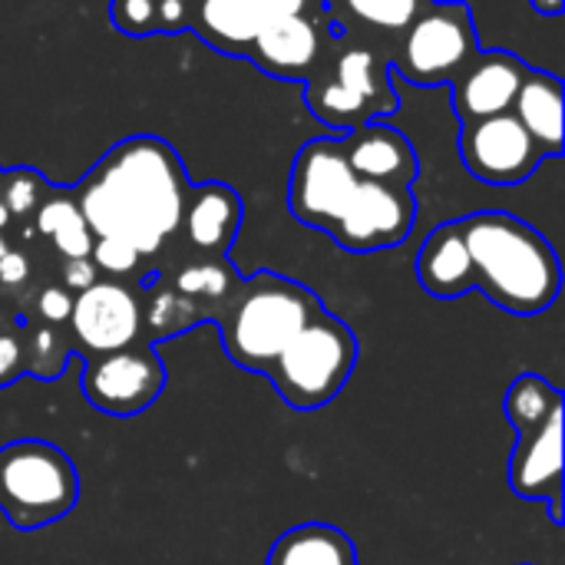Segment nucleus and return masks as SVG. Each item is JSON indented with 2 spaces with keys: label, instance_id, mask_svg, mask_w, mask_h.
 Masks as SVG:
<instances>
[{
  "label": "nucleus",
  "instance_id": "6",
  "mask_svg": "<svg viewBox=\"0 0 565 565\" xmlns=\"http://www.w3.org/2000/svg\"><path fill=\"white\" fill-rule=\"evenodd\" d=\"M477 53L480 40L467 3H424L404 26V46L394 66L417 86H440L454 83Z\"/></svg>",
  "mask_w": 565,
  "mask_h": 565
},
{
  "label": "nucleus",
  "instance_id": "28",
  "mask_svg": "<svg viewBox=\"0 0 565 565\" xmlns=\"http://www.w3.org/2000/svg\"><path fill=\"white\" fill-rule=\"evenodd\" d=\"M109 20L126 36H152L156 0H109Z\"/></svg>",
  "mask_w": 565,
  "mask_h": 565
},
{
  "label": "nucleus",
  "instance_id": "23",
  "mask_svg": "<svg viewBox=\"0 0 565 565\" xmlns=\"http://www.w3.org/2000/svg\"><path fill=\"white\" fill-rule=\"evenodd\" d=\"M563 411V391L553 387L543 374H520L503 397V414L516 434L543 427L553 414Z\"/></svg>",
  "mask_w": 565,
  "mask_h": 565
},
{
  "label": "nucleus",
  "instance_id": "25",
  "mask_svg": "<svg viewBox=\"0 0 565 565\" xmlns=\"http://www.w3.org/2000/svg\"><path fill=\"white\" fill-rule=\"evenodd\" d=\"M20 341H23V367L36 374L40 381H53L70 361V344L53 324H43V321L30 324L20 334Z\"/></svg>",
  "mask_w": 565,
  "mask_h": 565
},
{
  "label": "nucleus",
  "instance_id": "39",
  "mask_svg": "<svg viewBox=\"0 0 565 565\" xmlns=\"http://www.w3.org/2000/svg\"><path fill=\"white\" fill-rule=\"evenodd\" d=\"M0 331H3V311H0Z\"/></svg>",
  "mask_w": 565,
  "mask_h": 565
},
{
  "label": "nucleus",
  "instance_id": "2",
  "mask_svg": "<svg viewBox=\"0 0 565 565\" xmlns=\"http://www.w3.org/2000/svg\"><path fill=\"white\" fill-rule=\"evenodd\" d=\"M473 265V288L510 315H543L563 288V268L553 245L523 218L507 212H477L457 218Z\"/></svg>",
  "mask_w": 565,
  "mask_h": 565
},
{
  "label": "nucleus",
  "instance_id": "21",
  "mask_svg": "<svg viewBox=\"0 0 565 565\" xmlns=\"http://www.w3.org/2000/svg\"><path fill=\"white\" fill-rule=\"evenodd\" d=\"M265 565H358V550L338 526L305 523L275 540Z\"/></svg>",
  "mask_w": 565,
  "mask_h": 565
},
{
  "label": "nucleus",
  "instance_id": "35",
  "mask_svg": "<svg viewBox=\"0 0 565 565\" xmlns=\"http://www.w3.org/2000/svg\"><path fill=\"white\" fill-rule=\"evenodd\" d=\"M268 17H285V13H305L311 0H255Z\"/></svg>",
  "mask_w": 565,
  "mask_h": 565
},
{
  "label": "nucleus",
  "instance_id": "30",
  "mask_svg": "<svg viewBox=\"0 0 565 565\" xmlns=\"http://www.w3.org/2000/svg\"><path fill=\"white\" fill-rule=\"evenodd\" d=\"M192 26V0H156V33H182Z\"/></svg>",
  "mask_w": 565,
  "mask_h": 565
},
{
  "label": "nucleus",
  "instance_id": "11",
  "mask_svg": "<svg viewBox=\"0 0 565 565\" xmlns=\"http://www.w3.org/2000/svg\"><path fill=\"white\" fill-rule=\"evenodd\" d=\"M457 142L470 175L487 185H520L546 159L513 113L463 122Z\"/></svg>",
  "mask_w": 565,
  "mask_h": 565
},
{
  "label": "nucleus",
  "instance_id": "36",
  "mask_svg": "<svg viewBox=\"0 0 565 565\" xmlns=\"http://www.w3.org/2000/svg\"><path fill=\"white\" fill-rule=\"evenodd\" d=\"M530 3H533V10L543 13V17H559L565 7V0H530Z\"/></svg>",
  "mask_w": 565,
  "mask_h": 565
},
{
  "label": "nucleus",
  "instance_id": "4",
  "mask_svg": "<svg viewBox=\"0 0 565 565\" xmlns=\"http://www.w3.org/2000/svg\"><path fill=\"white\" fill-rule=\"evenodd\" d=\"M358 364V338L324 308L285 344L265 371L291 411H321L348 384Z\"/></svg>",
  "mask_w": 565,
  "mask_h": 565
},
{
  "label": "nucleus",
  "instance_id": "32",
  "mask_svg": "<svg viewBox=\"0 0 565 565\" xmlns=\"http://www.w3.org/2000/svg\"><path fill=\"white\" fill-rule=\"evenodd\" d=\"M36 311H40V318H43V324H66L70 321V311H73V298H70V291L66 288H43L40 291V298H36Z\"/></svg>",
  "mask_w": 565,
  "mask_h": 565
},
{
  "label": "nucleus",
  "instance_id": "9",
  "mask_svg": "<svg viewBox=\"0 0 565 565\" xmlns=\"http://www.w3.org/2000/svg\"><path fill=\"white\" fill-rule=\"evenodd\" d=\"M358 175L341 139H311L298 149L288 175V209L311 228H331L344 212Z\"/></svg>",
  "mask_w": 565,
  "mask_h": 565
},
{
  "label": "nucleus",
  "instance_id": "31",
  "mask_svg": "<svg viewBox=\"0 0 565 565\" xmlns=\"http://www.w3.org/2000/svg\"><path fill=\"white\" fill-rule=\"evenodd\" d=\"M23 341L17 331H0V387L13 384L23 374Z\"/></svg>",
  "mask_w": 565,
  "mask_h": 565
},
{
  "label": "nucleus",
  "instance_id": "17",
  "mask_svg": "<svg viewBox=\"0 0 565 565\" xmlns=\"http://www.w3.org/2000/svg\"><path fill=\"white\" fill-rule=\"evenodd\" d=\"M242 225V199L225 182H202L189 185L182 228L189 242L205 255H225Z\"/></svg>",
  "mask_w": 565,
  "mask_h": 565
},
{
  "label": "nucleus",
  "instance_id": "15",
  "mask_svg": "<svg viewBox=\"0 0 565 565\" xmlns=\"http://www.w3.org/2000/svg\"><path fill=\"white\" fill-rule=\"evenodd\" d=\"M341 146H344V156H348L354 175L364 182H384V185L411 189L417 172H420V159H417L414 142L381 119L344 132Z\"/></svg>",
  "mask_w": 565,
  "mask_h": 565
},
{
  "label": "nucleus",
  "instance_id": "29",
  "mask_svg": "<svg viewBox=\"0 0 565 565\" xmlns=\"http://www.w3.org/2000/svg\"><path fill=\"white\" fill-rule=\"evenodd\" d=\"M89 262L96 265V271H106V275H132L142 262V255L129 245V242H119V238H96L93 242V252H89Z\"/></svg>",
  "mask_w": 565,
  "mask_h": 565
},
{
  "label": "nucleus",
  "instance_id": "5",
  "mask_svg": "<svg viewBox=\"0 0 565 565\" xmlns=\"http://www.w3.org/2000/svg\"><path fill=\"white\" fill-rule=\"evenodd\" d=\"M79 500L73 460L43 440L0 447V510L17 530H43L66 520Z\"/></svg>",
  "mask_w": 565,
  "mask_h": 565
},
{
  "label": "nucleus",
  "instance_id": "14",
  "mask_svg": "<svg viewBox=\"0 0 565 565\" xmlns=\"http://www.w3.org/2000/svg\"><path fill=\"white\" fill-rule=\"evenodd\" d=\"M526 63L507 50H480L470 66L450 83L454 113L460 122H477L490 116H503L513 109L516 93L526 79Z\"/></svg>",
  "mask_w": 565,
  "mask_h": 565
},
{
  "label": "nucleus",
  "instance_id": "38",
  "mask_svg": "<svg viewBox=\"0 0 565 565\" xmlns=\"http://www.w3.org/2000/svg\"><path fill=\"white\" fill-rule=\"evenodd\" d=\"M3 252H7V242H3V235H0V258H3Z\"/></svg>",
  "mask_w": 565,
  "mask_h": 565
},
{
  "label": "nucleus",
  "instance_id": "3",
  "mask_svg": "<svg viewBox=\"0 0 565 565\" xmlns=\"http://www.w3.org/2000/svg\"><path fill=\"white\" fill-rule=\"evenodd\" d=\"M321 311L315 291L305 285L258 271L238 288L228 318L222 321V344L238 367L268 371L285 344Z\"/></svg>",
  "mask_w": 565,
  "mask_h": 565
},
{
  "label": "nucleus",
  "instance_id": "10",
  "mask_svg": "<svg viewBox=\"0 0 565 565\" xmlns=\"http://www.w3.org/2000/svg\"><path fill=\"white\" fill-rule=\"evenodd\" d=\"M417 222V199L404 185L358 179L344 212L328 228L344 252H384L401 245Z\"/></svg>",
  "mask_w": 565,
  "mask_h": 565
},
{
  "label": "nucleus",
  "instance_id": "18",
  "mask_svg": "<svg viewBox=\"0 0 565 565\" xmlns=\"http://www.w3.org/2000/svg\"><path fill=\"white\" fill-rule=\"evenodd\" d=\"M268 13L255 0H192V26L212 50L248 56Z\"/></svg>",
  "mask_w": 565,
  "mask_h": 565
},
{
  "label": "nucleus",
  "instance_id": "1",
  "mask_svg": "<svg viewBox=\"0 0 565 565\" xmlns=\"http://www.w3.org/2000/svg\"><path fill=\"white\" fill-rule=\"evenodd\" d=\"M185 195V166L159 136L122 139L73 192L93 238L129 242L139 255H156L182 228Z\"/></svg>",
  "mask_w": 565,
  "mask_h": 565
},
{
  "label": "nucleus",
  "instance_id": "33",
  "mask_svg": "<svg viewBox=\"0 0 565 565\" xmlns=\"http://www.w3.org/2000/svg\"><path fill=\"white\" fill-rule=\"evenodd\" d=\"M96 281H99V271H96V265L89 258H66V265H63V288L66 291L79 295Z\"/></svg>",
  "mask_w": 565,
  "mask_h": 565
},
{
  "label": "nucleus",
  "instance_id": "26",
  "mask_svg": "<svg viewBox=\"0 0 565 565\" xmlns=\"http://www.w3.org/2000/svg\"><path fill=\"white\" fill-rule=\"evenodd\" d=\"M50 182L36 172V169H10V172H0V202L10 209L13 218H23L30 212L40 209V202L50 195Z\"/></svg>",
  "mask_w": 565,
  "mask_h": 565
},
{
  "label": "nucleus",
  "instance_id": "12",
  "mask_svg": "<svg viewBox=\"0 0 565 565\" xmlns=\"http://www.w3.org/2000/svg\"><path fill=\"white\" fill-rule=\"evenodd\" d=\"M70 328L79 348L89 354H109L136 344L142 328L139 298L119 281H96L73 298Z\"/></svg>",
  "mask_w": 565,
  "mask_h": 565
},
{
  "label": "nucleus",
  "instance_id": "13",
  "mask_svg": "<svg viewBox=\"0 0 565 565\" xmlns=\"http://www.w3.org/2000/svg\"><path fill=\"white\" fill-rule=\"evenodd\" d=\"M507 477L520 500L550 503L553 523H563V411L543 427L516 434Z\"/></svg>",
  "mask_w": 565,
  "mask_h": 565
},
{
  "label": "nucleus",
  "instance_id": "16",
  "mask_svg": "<svg viewBox=\"0 0 565 565\" xmlns=\"http://www.w3.org/2000/svg\"><path fill=\"white\" fill-rule=\"evenodd\" d=\"M324 50V36L318 20L308 13H285V17H268L262 26L252 60L278 79H308V73L318 66Z\"/></svg>",
  "mask_w": 565,
  "mask_h": 565
},
{
  "label": "nucleus",
  "instance_id": "8",
  "mask_svg": "<svg viewBox=\"0 0 565 565\" xmlns=\"http://www.w3.org/2000/svg\"><path fill=\"white\" fill-rule=\"evenodd\" d=\"M83 397L89 407L109 417H136L146 414L162 387H166V367L152 348H122L109 354H89L83 367Z\"/></svg>",
  "mask_w": 565,
  "mask_h": 565
},
{
  "label": "nucleus",
  "instance_id": "7",
  "mask_svg": "<svg viewBox=\"0 0 565 565\" xmlns=\"http://www.w3.org/2000/svg\"><path fill=\"white\" fill-rule=\"evenodd\" d=\"M311 113L341 132L397 109V89L391 79V63L377 60L371 50H344L331 70L308 86Z\"/></svg>",
  "mask_w": 565,
  "mask_h": 565
},
{
  "label": "nucleus",
  "instance_id": "27",
  "mask_svg": "<svg viewBox=\"0 0 565 565\" xmlns=\"http://www.w3.org/2000/svg\"><path fill=\"white\" fill-rule=\"evenodd\" d=\"M341 3L354 20H361L374 30L394 33V30H404L427 0H341Z\"/></svg>",
  "mask_w": 565,
  "mask_h": 565
},
{
  "label": "nucleus",
  "instance_id": "37",
  "mask_svg": "<svg viewBox=\"0 0 565 565\" xmlns=\"http://www.w3.org/2000/svg\"><path fill=\"white\" fill-rule=\"evenodd\" d=\"M10 222H13V215H10V209H7V205L0 202V232H3V228H7Z\"/></svg>",
  "mask_w": 565,
  "mask_h": 565
},
{
  "label": "nucleus",
  "instance_id": "34",
  "mask_svg": "<svg viewBox=\"0 0 565 565\" xmlns=\"http://www.w3.org/2000/svg\"><path fill=\"white\" fill-rule=\"evenodd\" d=\"M26 278H30V262H26V255L7 248L3 258H0V285L17 288V285H23Z\"/></svg>",
  "mask_w": 565,
  "mask_h": 565
},
{
  "label": "nucleus",
  "instance_id": "20",
  "mask_svg": "<svg viewBox=\"0 0 565 565\" xmlns=\"http://www.w3.org/2000/svg\"><path fill=\"white\" fill-rule=\"evenodd\" d=\"M520 126L533 136L543 156L563 152V83L546 70H526V79L510 109Z\"/></svg>",
  "mask_w": 565,
  "mask_h": 565
},
{
  "label": "nucleus",
  "instance_id": "22",
  "mask_svg": "<svg viewBox=\"0 0 565 565\" xmlns=\"http://www.w3.org/2000/svg\"><path fill=\"white\" fill-rule=\"evenodd\" d=\"M36 228L53 242L63 258H89L96 242L73 192H50L36 209Z\"/></svg>",
  "mask_w": 565,
  "mask_h": 565
},
{
  "label": "nucleus",
  "instance_id": "24",
  "mask_svg": "<svg viewBox=\"0 0 565 565\" xmlns=\"http://www.w3.org/2000/svg\"><path fill=\"white\" fill-rule=\"evenodd\" d=\"M172 291L195 305H218L222 298L238 291V278L228 262H199L175 275Z\"/></svg>",
  "mask_w": 565,
  "mask_h": 565
},
{
  "label": "nucleus",
  "instance_id": "19",
  "mask_svg": "<svg viewBox=\"0 0 565 565\" xmlns=\"http://www.w3.org/2000/svg\"><path fill=\"white\" fill-rule=\"evenodd\" d=\"M417 278L434 298H460L473 291V265L457 222H444L417 252Z\"/></svg>",
  "mask_w": 565,
  "mask_h": 565
}]
</instances>
